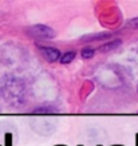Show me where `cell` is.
Here are the masks:
<instances>
[{
    "instance_id": "obj_3",
    "label": "cell",
    "mask_w": 138,
    "mask_h": 146,
    "mask_svg": "<svg viewBox=\"0 0 138 146\" xmlns=\"http://www.w3.org/2000/svg\"><path fill=\"white\" fill-rule=\"evenodd\" d=\"M119 44H121V40H119V39L114 40V42H107V43H105L103 46H101V47H99V51L107 52V51H110V50L117 48V47H118Z\"/></svg>"
},
{
    "instance_id": "obj_2",
    "label": "cell",
    "mask_w": 138,
    "mask_h": 146,
    "mask_svg": "<svg viewBox=\"0 0 138 146\" xmlns=\"http://www.w3.org/2000/svg\"><path fill=\"white\" fill-rule=\"evenodd\" d=\"M39 47V51L42 52V55L46 58V60H48V62H56L59 60V58H60V51L56 48H54V47H46V46H38Z\"/></svg>"
},
{
    "instance_id": "obj_1",
    "label": "cell",
    "mask_w": 138,
    "mask_h": 146,
    "mask_svg": "<svg viewBox=\"0 0 138 146\" xmlns=\"http://www.w3.org/2000/svg\"><path fill=\"white\" fill-rule=\"evenodd\" d=\"M28 34L34 36L35 39H52L55 36V32L52 31V28L43 26V24H38V26L31 27L28 30Z\"/></svg>"
},
{
    "instance_id": "obj_11",
    "label": "cell",
    "mask_w": 138,
    "mask_h": 146,
    "mask_svg": "<svg viewBox=\"0 0 138 146\" xmlns=\"http://www.w3.org/2000/svg\"><path fill=\"white\" fill-rule=\"evenodd\" d=\"M78 146H83V145H78Z\"/></svg>"
},
{
    "instance_id": "obj_7",
    "label": "cell",
    "mask_w": 138,
    "mask_h": 146,
    "mask_svg": "<svg viewBox=\"0 0 138 146\" xmlns=\"http://www.w3.org/2000/svg\"><path fill=\"white\" fill-rule=\"evenodd\" d=\"M135 146H138V133L135 134Z\"/></svg>"
},
{
    "instance_id": "obj_9",
    "label": "cell",
    "mask_w": 138,
    "mask_h": 146,
    "mask_svg": "<svg viewBox=\"0 0 138 146\" xmlns=\"http://www.w3.org/2000/svg\"><path fill=\"white\" fill-rule=\"evenodd\" d=\"M55 146H66V145H55Z\"/></svg>"
},
{
    "instance_id": "obj_4",
    "label": "cell",
    "mask_w": 138,
    "mask_h": 146,
    "mask_svg": "<svg viewBox=\"0 0 138 146\" xmlns=\"http://www.w3.org/2000/svg\"><path fill=\"white\" fill-rule=\"evenodd\" d=\"M75 58V51H67V52H64L63 55H60V58H59V60H60V63H63V64H67V63H70Z\"/></svg>"
},
{
    "instance_id": "obj_10",
    "label": "cell",
    "mask_w": 138,
    "mask_h": 146,
    "mask_svg": "<svg viewBox=\"0 0 138 146\" xmlns=\"http://www.w3.org/2000/svg\"><path fill=\"white\" fill-rule=\"evenodd\" d=\"M97 146H102V145H97Z\"/></svg>"
},
{
    "instance_id": "obj_8",
    "label": "cell",
    "mask_w": 138,
    "mask_h": 146,
    "mask_svg": "<svg viewBox=\"0 0 138 146\" xmlns=\"http://www.w3.org/2000/svg\"><path fill=\"white\" fill-rule=\"evenodd\" d=\"M110 146H125V145H119V143H118V145H110Z\"/></svg>"
},
{
    "instance_id": "obj_5",
    "label": "cell",
    "mask_w": 138,
    "mask_h": 146,
    "mask_svg": "<svg viewBox=\"0 0 138 146\" xmlns=\"http://www.w3.org/2000/svg\"><path fill=\"white\" fill-rule=\"evenodd\" d=\"M94 52H95V50L93 47H85V48L82 50V58L83 59H90V58L94 56Z\"/></svg>"
},
{
    "instance_id": "obj_6",
    "label": "cell",
    "mask_w": 138,
    "mask_h": 146,
    "mask_svg": "<svg viewBox=\"0 0 138 146\" xmlns=\"http://www.w3.org/2000/svg\"><path fill=\"white\" fill-rule=\"evenodd\" d=\"M4 146H12V134L11 133L4 134Z\"/></svg>"
}]
</instances>
